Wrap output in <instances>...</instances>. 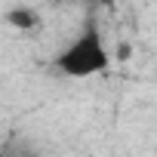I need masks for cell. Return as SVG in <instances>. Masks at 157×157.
I'll list each match as a JSON object with an SVG mask.
<instances>
[{
  "label": "cell",
  "mask_w": 157,
  "mask_h": 157,
  "mask_svg": "<svg viewBox=\"0 0 157 157\" xmlns=\"http://www.w3.org/2000/svg\"><path fill=\"white\" fill-rule=\"evenodd\" d=\"M56 68L65 77H74V80H86V77H99L111 68V52L105 43V34L99 28V22H86L59 56H56Z\"/></svg>",
  "instance_id": "1"
},
{
  "label": "cell",
  "mask_w": 157,
  "mask_h": 157,
  "mask_svg": "<svg viewBox=\"0 0 157 157\" xmlns=\"http://www.w3.org/2000/svg\"><path fill=\"white\" fill-rule=\"evenodd\" d=\"M3 19L16 31H34V28H40V13L34 6H13V10H6Z\"/></svg>",
  "instance_id": "2"
},
{
  "label": "cell",
  "mask_w": 157,
  "mask_h": 157,
  "mask_svg": "<svg viewBox=\"0 0 157 157\" xmlns=\"http://www.w3.org/2000/svg\"><path fill=\"white\" fill-rule=\"evenodd\" d=\"M65 3H99V0H65Z\"/></svg>",
  "instance_id": "3"
}]
</instances>
